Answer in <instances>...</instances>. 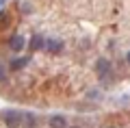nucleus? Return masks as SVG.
Instances as JSON below:
<instances>
[{
  "mask_svg": "<svg viewBox=\"0 0 130 128\" xmlns=\"http://www.w3.org/2000/svg\"><path fill=\"white\" fill-rule=\"evenodd\" d=\"M22 119H24V113H22V111L7 109L5 113H2V122H5L7 128H20V126H22Z\"/></svg>",
  "mask_w": 130,
  "mask_h": 128,
  "instance_id": "f257e3e1",
  "label": "nucleus"
},
{
  "mask_svg": "<svg viewBox=\"0 0 130 128\" xmlns=\"http://www.w3.org/2000/svg\"><path fill=\"white\" fill-rule=\"evenodd\" d=\"M28 46V39L24 35H13L9 39V48H11V52H22L24 48Z\"/></svg>",
  "mask_w": 130,
  "mask_h": 128,
  "instance_id": "f03ea898",
  "label": "nucleus"
},
{
  "mask_svg": "<svg viewBox=\"0 0 130 128\" xmlns=\"http://www.w3.org/2000/svg\"><path fill=\"white\" fill-rule=\"evenodd\" d=\"M111 69H113V65H111V61H108V59L100 56V59L95 61V72L100 74V76H106V74H111Z\"/></svg>",
  "mask_w": 130,
  "mask_h": 128,
  "instance_id": "7ed1b4c3",
  "label": "nucleus"
},
{
  "mask_svg": "<svg viewBox=\"0 0 130 128\" xmlns=\"http://www.w3.org/2000/svg\"><path fill=\"white\" fill-rule=\"evenodd\" d=\"M28 63H30V56H20V59H13L9 63V69H11V72H18V69L26 67Z\"/></svg>",
  "mask_w": 130,
  "mask_h": 128,
  "instance_id": "20e7f679",
  "label": "nucleus"
},
{
  "mask_svg": "<svg viewBox=\"0 0 130 128\" xmlns=\"http://www.w3.org/2000/svg\"><path fill=\"white\" fill-rule=\"evenodd\" d=\"M28 48H30V52H35V50H41V48H46V39H43L41 35H35V37H30V41H28Z\"/></svg>",
  "mask_w": 130,
  "mask_h": 128,
  "instance_id": "39448f33",
  "label": "nucleus"
},
{
  "mask_svg": "<svg viewBox=\"0 0 130 128\" xmlns=\"http://www.w3.org/2000/svg\"><path fill=\"white\" fill-rule=\"evenodd\" d=\"M22 124H24V128H37V115L30 113V111H26V113H24Z\"/></svg>",
  "mask_w": 130,
  "mask_h": 128,
  "instance_id": "423d86ee",
  "label": "nucleus"
},
{
  "mask_svg": "<svg viewBox=\"0 0 130 128\" xmlns=\"http://www.w3.org/2000/svg\"><path fill=\"white\" fill-rule=\"evenodd\" d=\"M50 128H67V122H65L63 115H50Z\"/></svg>",
  "mask_w": 130,
  "mask_h": 128,
  "instance_id": "0eeeda50",
  "label": "nucleus"
},
{
  "mask_svg": "<svg viewBox=\"0 0 130 128\" xmlns=\"http://www.w3.org/2000/svg\"><path fill=\"white\" fill-rule=\"evenodd\" d=\"M61 48H63V44H61L59 39H46V50H48V52L54 54V52H59Z\"/></svg>",
  "mask_w": 130,
  "mask_h": 128,
  "instance_id": "6e6552de",
  "label": "nucleus"
},
{
  "mask_svg": "<svg viewBox=\"0 0 130 128\" xmlns=\"http://www.w3.org/2000/svg\"><path fill=\"white\" fill-rule=\"evenodd\" d=\"M20 9H22V11H26V13H28V11H30V7H28L26 2H22V7H20Z\"/></svg>",
  "mask_w": 130,
  "mask_h": 128,
  "instance_id": "1a4fd4ad",
  "label": "nucleus"
},
{
  "mask_svg": "<svg viewBox=\"0 0 130 128\" xmlns=\"http://www.w3.org/2000/svg\"><path fill=\"white\" fill-rule=\"evenodd\" d=\"M5 78V67H2V61H0V80Z\"/></svg>",
  "mask_w": 130,
  "mask_h": 128,
  "instance_id": "9d476101",
  "label": "nucleus"
},
{
  "mask_svg": "<svg viewBox=\"0 0 130 128\" xmlns=\"http://www.w3.org/2000/svg\"><path fill=\"white\" fill-rule=\"evenodd\" d=\"M126 61H128V65H130V50H128V54H126Z\"/></svg>",
  "mask_w": 130,
  "mask_h": 128,
  "instance_id": "9b49d317",
  "label": "nucleus"
},
{
  "mask_svg": "<svg viewBox=\"0 0 130 128\" xmlns=\"http://www.w3.org/2000/svg\"><path fill=\"white\" fill-rule=\"evenodd\" d=\"M0 9H2V2H0Z\"/></svg>",
  "mask_w": 130,
  "mask_h": 128,
  "instance_id": "f8f14e48",
  "label": "nucleus"
},
{
  "mask_svg": "<svg viewBox=\"0 0 130 128\" xmlns=\"http://www.w3.org/2000/svg\"><path fill=\"white\" fill-rule=\"evenodd\" d=\"M0 2H5V0H0Z\"/></svg>",
  "mask_w": 130,
  "mask_h": 128,
  "instance_id": "ddd939ff",
  "label": "nucleus"
},
{
  "mask_svg": "<svg viewBox=\"0 0 130 128\" xmlns=\"http://www.w3.org/2000/svg\"><path fill=\"white\" fill-rule=\"evenodd\" d=\"M74 128H78V126H74Z\"/></svg>",
  "mask_w": 130,
  "mask_h": 128,
  "instance_id": "4468645a",
  "label": "nucleus"
},
{
  "mask_svg": "<svg viewBox=\"0 0 130 128\" xmlns=\"http://www.w3.org/2000/svg\"><path fill=\"white\" fill-rule=\"evenodd\" d=\"M108 128H113V126H108Z\"/></svg>",
  "mask_w": 130,
  "mask_h": 128,
  "instance_id": "2eb2a0df",
  "label": "nucleus"
}]
</instances>
